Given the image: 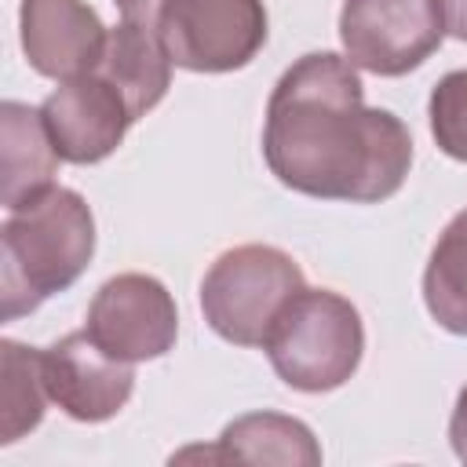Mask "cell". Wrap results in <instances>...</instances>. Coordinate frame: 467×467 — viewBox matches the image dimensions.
<instances>
[{
	"mask_svg": "<svg viewBox=\"0 0 467 467\" xmlns=\"http://www.w3.org/2000/svg\"><path fill=\"white\" fill-rule=\"evenodd\" d=\"M263 157L296 193L376 204L401 190L412 139L390 109L365 106L358 66L347 55L310 51L270 91Z\"/></svg>",
	"mask_w": 467,
	"mask_h": 467,
	"instance_id": "cell-1",
	"label": "cell"
},
{
	"mask_svg": "<svg viewBox=\"0 0 467 467\" xmlns=\"http://www.w3.org/2000/svg\"><path fill=\"white\" fill-rule=\"evenodd\" d=\"M95 255V215L77 190L47 186L15 208L0 230V296L4 317L36 310L66 292Z\"/></svg>",
	"mask_w": 467,
	"mask_h": 467,
	"instance_id": "cell-2",
	"label": "cell"
},
{
	"mask_svg": "<svg viewBox=\"0 0 467 467\" xmlns=\"http://www.w3.org/2000/svg\"><path fill=\"white\" fill-rule=\"evenodd\" d=\"M274 372L303 394L343 387L365 354V325L350 299L328 288H299L263 343Z\"/></svg>",
	"mask_w": 467,
	"mask_h": 467,
	"instance_id": "cell-3",
	"label": "cell"
},
{
	"mask_svg": "<svg viewBox=\"0 0 467 467\" xmlns=\"http://www.w3.org/2000/svg\"><path fill=\"white\" fill-rule=\"evenodd\" d=\"M306 288L299 263L274 244L223 252L201 281V310L215 336L237 347H263L285 303Z\"/></svg>",
	"mask_w": 467,
	"mask_h": 467,
	"instance_id": "cell-4",
	"label": "cell"
},
{
	"mask_svg": "<svg viewBox=\"0 0 467 467\" xmlns=\"http://www.w3.org/2000/svg\"><path fill=\"white\" fill-rule=\"evenodd\" d=\"M157 36L171 66L190 73H234L266 44L263 0H164Z\"/></svg>",
	"mask_w": 467,
	"mask_h": 467,
	"instance_id": "cell-5",
	"label": "cell"
},
{
	"mask_svg": "<svg viewBox=\"0 0 467 467\" xmlns=\"http://www.w3.org/2000/svg\"><path fill=\"white\" fill-rule=\"evenodd\" d=\"M339 40L358 69L401 77L445 40L441 0H343Z\"/></svg>",
	"mask_w": 467,
	"mask_h": 467,
	"instance_id": "cell-6",
	"label": "cell"
},
{
	"mask_svg": "<svg viewBox=\"0 0 467 467\" xmlns=\"http://www.w3.org/2000/svg\"><path fill=\"white\" fill-rule=\"evenodd\" d=\"M84 328L106 354L135 365L164 358L175 347L179 310L157 277L117 274L95 292Z\"/></svg>",
	"mask_w": 467,
	"mask_h": 467,
	"instance_id": "cell-7",
	"label": "cell"
},
{
	"mask_svg": "<svg viewBox=\"0 0 467 467\" xmlns=\"http://www.w3.org/2000/svg\"><path fill=\"white\" fill-rule=\"evenodd\" d=\"M40 368H44L47 398L69 420H80V423L113 420L135 390V368L106 354L88 336V328L69 332L47 350H40Z\"/></svg>",
	"mask_w": 467,
	"mask_h": 467,
	"instance_id": "cell-8",
	"label": "cell"
},
{
	"mask_svg": "<svg viewBox=\"0 0 467 467\" xmlns=\"http://www.w3.org/2000/svg\"><path fill=\"white\" fill-rule=\"evenodd\" d=\"M40 113L58 157L69 164L106 161L135 124L124 95L95 69L58 80V88L44 99Z\"/></svg>",
	"mask_w": 467,
	"mask_h": 467,
	"instance_id": "cell-9",
	"label": "cell"
},
{
	"mask_svg": "<svg viewBox=\"0 0 467 467\" xmlns=\"http://www.w3.org/2000/svg\"><path fill=\"white\" fill-rule=\"evenodd\" d=\"M18 29L26 62L51 80L91 73L109 36L99 11L84 0H22Z\"/></svg>",
	"mask_w": 467,
	"mask_h": 467,
	"instance_id": "cell-10",
	"label": "cell"
},
{
	"mask_svg": "<svg viewBox=\"0 0 467 467\" xmlns=\"http://www.w3.org/2000/svg\"><path fill=\"white\" fill-rule=\"evenodd\" d=\"M0 204L7 212L22 208L26 201H33L36 193H44L47 186H55V171H58V150L47 135L44 113L26 106V102H4L0 106Z\"/></svg>",
	"mask_w": 467,
	"mask_h": 467,
	"instance_id": "cell-11",
	"label": "cell"
},
{
	"mask_svg": "<svg viewBox=\"0 0 467 467\" xmlns=\"http://www.w3.org/2000/svg\"><path fill=\"white\" fill-rule=\"evenodd\" d=\"M95 73H102L124 95L131 117L139 120V117H146L168 95L171 58H168L157 29L124 18L120 26L109 29Z\"/></svg>",
	"mask_w": 467,
	"mask_h": 467,
	"instance_id": "cell-12",
	"label": "cell"
},
{
	"mask_svg": "<svg viewBox=\"0 0 467 467\" xmlns=\"http://www.w3.org/2000/svg\"><path fill=\"white\" fill-rule=\"evenodd\" d=\"M208 460H234V463H292V467H317L321 445L314 431L281 412H248L234 420L215 449H204Z\"/></svg>",
	"mask_w": 467,
	"mask_h": 467,
	"instance_id": "cell-13",
	"label": "cell"
},
{
	"mask_svg": "<svg viewBox=\"0 0 467 467\" xmlns=\"http://www.w3.org/2000/svg\"><path fill=\"white\" fill-rule=\"evenodd\" d=\"M427 314L452 336H467V208L449 219L423 270Z\"/></svg>",
	"mask_w": 467,
	"mask_h": 467,
	"instance_id": "cell-14",
	"label": "cell"
},
{
	"mask_svg": "<svg viewBox=\"0 0 467 467\" xmlns=\"http://www.w3.org/2000/svg\"><path fill=\"white\" fill-rule=\"evenodd\" d=\"M0 368H4V394H0V441L11 445L29 434L44 420L47 387L40 368V350L22 347L15 339L0 343Z\"/></svg>",
	"mask_w": 467,
	"mask_h": 467,
	"instance_id": "cell-15",
	"label": "cell"
},
{
	"mask_svg": "<svg viewBox=\"0 0 467 467\" xmlns=\"http://www.w3.org/2000/svg\"><path fill=\"white\" fill-rule=\"evenodd\" d=\"M427 117L438 150L452 161H467V69H452L434 84Z\"/></svg>",
	"mask_w": 467,
	"mask_h": 467,
	"instance_id": "cell-16",
	"label": "cell"
},
{
	"mask_svg": "<svg viewBox=\"0 0 467 467\" xmlns=\"http://www.w3.org/2000/svg\"><path fill=\"white\" fill-rule=\"evenodd\" d=\"M449 441H452V452L467 463V387L456 398V409H452V420H449Z\"/></svg>",
	"mask_w": 467,
	"mask_h": 467,
	"instance_id": "cell-17",
	"label": "cell"
},
{
	"mask_svg": "<svg viewBox=\"0 0 467 467\" xmlns=\"http://www.w3.org/2000/svg\"><path fill=\"white\" fill-rule=\"evenodd\" d=\"M113 4L120 7V15H124L128 22H139V26H150V29H153L164 0H113Z\"/></svg>",
	"mask_w": 467,
	"mask_h": 467,
	"instance_id": "cell-18",
	"label": "cell"
},
{
	"mask_svg": "<svg viewBox=\"0 0 467 467\" xmlns=\"http://www.w3.org/2000/svg\"><path fill=\"white\" fill-rule=\"evenodd\" d=\"M441 11H445V33L467 44V0H441Z\"/></svg>",
	"mask_w": 467,
	"mask_h": 467,
	"instance_id": "cell-19",
	"label": "cell"
}]
</instances>
